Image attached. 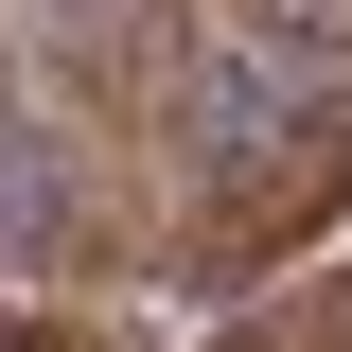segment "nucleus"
<instances>
[{
    "label": "nucleus",
    "mask_w": 352,
    "mask_h": 352,
    "mask_svg": "<svg viewBox=\"0 0 352 352\" xmlns=\"http://www.w3.org/2000/svg\"><path fill=\"white\" fill-rule=\"evenodd\" d=\"M352 194V71L317 36L282 53H194V124H176V282H264L317 212Z\"/></svg>",
    "instance_id": "nucleus-1"
}]
</instances>
